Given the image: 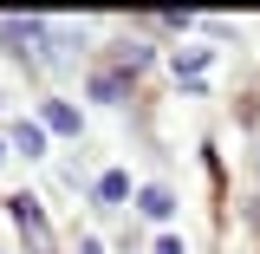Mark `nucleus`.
<instances>
[{"instance_id": "obj_4", "label": "nucleus", "mask_w": 260, "mask_h": 254, "mask_svg": "<svg viewBox=\"0 0 260 254\" xmlns=\"http://www.w3.org/2000/svg\"><path fill=\"white\" fill-rule=\"evenodd\" d=\"M46 130H65V137H78V111L52 98V104H46Z\"/></svg>"}, {"instance_id": "obj_6", "label": "nucleus", "mask_w": 260, "mask_h": 254, "mask_svg": "<svg viewBox=\"0 0 260 254\" xmlns=\"http://www.w3.org/2000/svg\"><path fill=\"white\" fill-rule=\"evenodd\" d=\"M202 65H208V46H189V52H176V72H189V78L202 72Z\"/></svg>"}, {"instance_id": "obj_2", "label": "nucleus", "mask_w": 260, "mask_h": 254, "mask_svg": "<svg viewBox=\"0 0 260 254\" xmlns=\"http://www.w3.org/2000/svg\"><path fill=\"white\" fill-rule=\"evenodd\" d=\"M13 150H26V157H46V124L20 118V124H13Z\"/></svg>"}, {"instance_id": "obj_9", "label": "nucleus", "mask_w": 260, "mask_h": 254, "mask_svg": "<svg viewBox=\"0 0 260 254\" xmlns=\"http://www.w3.org/2000/svg\"><path fill=\"white\" fill-rule=\"evenodd\" d=\"M78 254H104V248H98V241H85V248H78Z\"/></svg>"}, {"instance_id": "obj_3", "label": "nucleus", "mask_w": 260, "mask_h": 254, "mask_svg": "<svg viewBox=\"0 0 260 254\" xmlns=\"http://www.w3.org/2000/svg\"><path fill=\"white\" fill-rule=\"evenodd\" d=\"M137 209H143V215H150V222H162V215H169V209H176V195L162 189V183H150V189L137 195Z\"/></svg>"}, {"instance_id": "obj_1", "label": "nucleus", "mask_w": 260, "mask_h": 254, "mask_svg": "<svg viewBox=\"0 0 260 254\" xmlns=\"http://www.w3.org/2000/svg\"><path fill=\"white\" fill-rule=\"evenodd\" d=\"M13 222H20V235L32 241V254H52V228H46V215H39L32 195H13Z\"/></svg>"}, {"instance_id": "obj_8", "label": "nucleus", "mask_w": 260, "mask_h": 254, "mask_svg": "<svg viewBox=\"0 0 260 254\" xmlns=\"http://www.w3.org/2000/svg\"><path fill=\"white\" fill-rule=\"evenodd\" d=\"M156 254H189V248H182L176 235H162V241H156Z\"/></svg>"}, {"instance_id": "obj_10", "label": "nucleus", "mask_w": 260, "mask_h": 254, "mask_svg": "<svg viewBox=\"0 0 260 254\" xmlns=\"http://www.w3.org/2000/svg\"><path fill=\"white\" fill-rule=\"evenodd\" d=\"M0 163H7V144H0Z\"/></svg>"}, {"instance_id": "obj_5", "label": "nucleus", "mask_w": 260, "mask_h": 254, "mask_svg": "<svg viewBox=\"0 0 260 254\" xmlns=\"http://www.w3.org/2000/svg\"><path fill=\"white\" fill-rule=\"evenodd\" d=\"M117 65H124V72H143V65H150V46H143V39H124Z\"/></svg>"}, {"instance_id": "obj_7", "label": "nucleus", "mask_w": 260, "mask_h": 254, "mask_svg": "<svg viewBox=\"0 0 260 254\" xmlns=\"http://www.w3.org/2000/svg\"><path fill=\"white\" fill-rule=\"evenodd\" d=\"M91 92H98V98H104V104H117V92H124V78H117V72H104V78H98Z\"/></svg>"}]
</instances>
